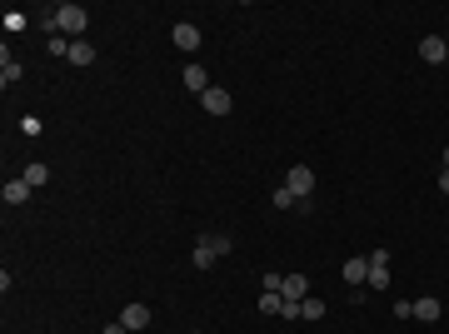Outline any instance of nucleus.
I'll return each instance as SVG.
<instances>
[{
    "label": "nucleus",
    "mask_w": 449,
    "mask_h": 334,
    "mask_svg": "<svg viewBox=\"0 0 449 334\" xmlns=\"http://www.w3.org/2000/svg\"><path fill=\"white\" fill-rule=\"evenodd\" d=\"M90 60H95L90 40H70V65H90Z\"/></svg>",
    "instance_id": "12"
},
{
    "label": "nucleus",
    "mask_w": 449,
    "mask_h": 334,
    "mask_svg": "<svg viewBox=\"0 0 449 334\" xmlns=\"http://www.w3.org/2000/svg\"><path fill=\"white\" fill-rule=\"evenodd\" d=\"M180 80H185V90H195V95H205V90H210L205 65H185V75H180Z\"/></svg>",
    "instance_id": "7"
},
{
    "label": "nucleus",
    "mask_w": 449,
    "mask_h": 334,
    "mask_svg": "<svg viewBox=\"0 0 449 334\" xmlns=\"http://www.w3.org/2000/svg\"><path fill=\"white\" fill-rule=\"evenodd\" d=\"M200 105L210 110V115H230V110H235V100H230V95H224L220 85H210V90L200 95Z\"/></svg>",
    "instance_id": "3"
},
{
    "label": "nucleus",
    "mask_w": 449,
    "mask_h": 334,
    "mask_svg": "<svg viewBox=\"0 0 449 334\" xmlns=\"http://www.w3.org/2000/svg\"><path fill=\"white\" fill-rule=\"evenodd\" d=\"M279 304H285V295H260V314H279Z\"/></svg>",
    "instance_id": "18"
},
{
    "label": "nucleus",
    "mask_w": 449,
    "mask_h": 334,
    "mask_svg": "<svg viewBox=\"0 0 449 334\" xmlns=\"http://www.w3.org/2000/svg\"><path fill=\"white\" fill-rule=\"evenodd\" d=\"M419 60H429V65L449 60V45H444L439 35H424V40H419Z\"/></svg>",
    "instance_id": "4"
},
{
    "label": "nucleus",
    "mask_w": 449,
    "mask_h": 334,
    "mask_svg": "<svg viewBox=\"0 0 449 334\" xmlns=\"http://www.w3.org/2000/svg\"><path fill=\"white\" fill-rule=\"evenodd\" d=\"M0 195H6V205H25V200H30V185H25V180H6V190H0Z\"/></svg>",
    "instance_id": "10"
},
{
    "label": "nucleus",
    "mask_w": 449,
    "mask_h": 334,
    "mask_svg": "<svg viewBox=\"0 0 449 334\" xmlns=\"http://www.w3.org/2000/svg\"><path fill=\"white\" fill-rule=\"evenodd\" d=\"M340 274H345V285H365V280H369V259H365V255H355V259H345V269H340Z\"/></svg>",
    "instance_id": "5"
},
{
    "label": "nucleus",
    "mask_w": 449,
    "mask_h": 334,
    "mask_svg": "<svg viewBox=\"0 0 449 334\" xmlns=\"http://www.w3.org/2000/svg\"><path fill=\"white\" fill-rule=\"evenodd\" d=\"M100 334H130V329H125V324H120V319H115V324H105V329H100Z\"/></svg>",
    "instance_id": "21"
},
{
    "label": "nucleus",
    "mask_w": 449,
    "mask_h": 334,
    "mask_svg": "<svg viewBox=\"0 0 449 334\" xmlns=\"http://www.w3.org/2000/svg\"><path fill=\"white\" fill-rule=\"evenodd\" d=\"M279 295H285V300H305V295H310V280H305V274H285Z\"/></svg>",
    "instance_id": "8"
},
{
    "label": "nucleus",
    "mask_w": 449,
    "mask_h": 334,
    "mask_svg": "<svg viewBox=\"0 0 449 334\" xmlns=\"http://www.w3.org/2000/svg\"><path fill=\"white\" fill-rule=\"evenodd\" d=\"M170 40H175V50H195V45H200V30H195V25H175Z\"/></svg>",
    "instance_id": "9"
},
{
    "label": "nucleus",
    "mask_w": 449,
    "mask_h": 334,
    "mask_svg": "<svg viewBox=\"0 0 449 334\" xmlns=\"http://www.w3.org/2000/svg\"><path fill=\"white\" fill-rule=\"evenodd\" d=\"M15 80H20V65L6 55V65H0V85H15Z\"/></svg>",
    "instance_id": "17"
},
{
    "label": "nucleus",
    "mask_w": 449,
    "mask_h": 334,
    "mask_svg": "<svg viewBox=\"0 0 449 334\" xmlns=\"http://www.w3.org/2000/svg\"><path fill=\"white\" fill-rule=\"evenodd\" d=\"M415 319H424V324H434V319H439V300H434V295H424V300H415Z\"/></svg>",
    "instance_id": "11"
},
{
    "label": "nucleus",
    "mask_w": 449,
    "mask_h": 334,
    "mask_svg": "<svg viewBox=\"0 0 449 334\" xmlns=\"http://www.w3.org/2000/svg\"><path fill=\"white\" fill-rule=\"evenodd\" d=\"M200 245H205V250H210L215 259H220V255H230V235H205Z\"/></svg>",
    "instance_id": "14"
},
{
    "label": "nucleus",
    "mask_w": 449,
    "mask_h": 334,
    "mask_svg": "<svg viewBox=\"0 0 449 334\" xmlns=\"http://www.w3.org/2000/svg\"><path fill=\"white\" fill-rule=\"evenodd\" d=\"M369 290H389V264H369Z\"/></svg>",
    "instance_id": "15"
},
{
    "label": "nucleus",
    "mask_w": 449,
    "mask_h": 334,
    "mask_svg": "<svg viewBox=\"0 0 449 334\" xmlns=\"http://www.w3.org/2000/svg\"><path fill=\"white\" fill-rule=\"evenodd\" d=\"M20 180H25L30 190H40V185L50 180V170H45V165H25V175H20Z\"/></svg>",
    "instance_id": "13"
},
{
    "label": "nucleus",
    "mask_w": 449,
    "mask_h": 334,
    "mask_svg": "<svg viewBox=\"0 0 449 334\" xmlns=\"http://www.w3.org/2000/svg\"><path fill=\"white\" fill-rule=\"evenodd\" d=\"M85 25H90V15L80 11V6H55V35H65V40H85Z\"/></svg>",
    "instance_id": "1"
},
{
    "label": "nucleus",
    "mask_w": 449,
    "mask_h": 334,
    "mask_svg": "<svg viewBox=\"0 0 449 334\" xmlns=\"http://www.w3.org/2000/svg\"><path fill=\"white\" fill-rule=\"evenodd\" d=\"M285 190H290L295 200H310V195H315V170H310V165H290Z\"/></svg>",
    "instance_id": "2"
},
{
    "label": "nucleus",
    "mask_w": 449,
    "mask_h": 334,
    "mask_svg": "<svg viewBox=\"0 0 449 334\" xmlns=\"http://www.w3.org/2000/svg\"><path fill=\"white\" fill-rule=\"evenodd\" d=\"M295 205H300V200H295V195H290L285 185H279V190H274V210H295Z\"/></svg>",
    "instance_id": "19"
},
{
    "label": "nucleus",
    "mask_w": 449,
    "mask_h": 334,
    "mask_svg": "<svg viewBox=\"0 0 449 334\" xmlns=\"http://www.w3.org/2000/svg\"><path fill=\"white\" fill-rule=\"evenodd\" d=\"M120 324L135 334V329H145L150 324V304H125V314H120Z\"/></svg>",
    "instance_id": "6"
},
{
    "label": "nucleus",
    "mask_w": 449,
    "mask_h": 334,
    "mask_svg": "<svg viewBox=\"0 0 449 334\" xmlns=\"http://www.w3.org/2000/svg\"><path fill=\"white\" fill-rule=\"evenodd\" d=\"M300 319H324V304L320 300H300Z\"/></svg>",
    "instance_id": "16"
},
{
    "label": "nucleus",
    "mask_w": 449,
    "mask_h": 334,
    "mask_svg": "<svg viewBox=\"0 0 449 334\" xmlns=\"http://www.w3.org/2000/svg\"><path fill=\"white\" fill-rule=\"evenodd\" d=\"M444 170H449V150H444Z\"/></svg>",
    "instance_id": "23"
},
{
    "label": "nucleus",
    "mask_w": 449,
    "mask_h": 334,
    "mask_svg": "<svg viewBox=\"0 0 449 334\" xmlns=\"http://www.w3.org/2000/svg\"><path fill=\"white\" fill-rule=\"evenodd\" d=\"M439 190H444V195H449V170H444V175H439Z\"/></svg>",
    "instance_id": "22"
},
{
    "label": "nucleus",
    "mask_w": 449,
    "mask_h": 334,
    "mask_svg": "<svg viewBox=\"0 0 449 334\" xmlns=\"http://www.w3.org/2000/svg\"><path fill=\"white\" fill-rule=\"evenodd\" d=\"M190 259H195V269H210V264H215V255H210L205 245H195V255H190Z\"/></svg>",
    "instance_id": "20"
}]
</instances>
